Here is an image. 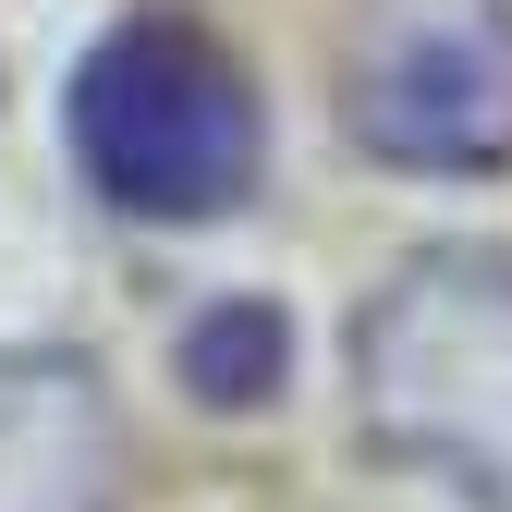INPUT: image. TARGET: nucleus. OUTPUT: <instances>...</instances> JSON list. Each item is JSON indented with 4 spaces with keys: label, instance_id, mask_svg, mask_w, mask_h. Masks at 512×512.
<instances>
[{
    "label": "nucleus",
    "instance_id": "20e7f679",
    "mask_svg": "<svg viewBox=\"0 0 512 512\" xmlns=\"http://www.w3.org/2000/svg\"><path fill=\"white\" fill-rule=\"evenodd\" d=\"M0 512H122V415L86 354L0 342Z\"/></svg>",
    "mask_w": 512,
    "mask_h": 512
},
{
    "label": "nucleus",
    "instance_id": "f257e3e1",
    "mask_svg": "<svg viewBox=\"0 0 512 512\" xmlns=\"http://www.w3.org/2000/svg\"><path fill=\"white\" fill-rule=\"evenodd\" d=\"M354 403L366 439L476 512H512V256L427 244L354 305Z\"/></svg>",
    "mask_w": 512,
    "mask_h": 512
},
{
    "label": "nucleus",
    "instance_id": "7ed1b4c3",
    "mask_svg": "<svg viewBox=\"0 0 512 512\" xmlns=\"http://www.w3.org/2000/svg\"><path fill=\"white\" fill-rule=\"evenodd\" d=\"M342 122L366 159H403V171L512 159V0H391L354 37Z\"/></svg>",
    "mask_w": 512,
    "mask_h": 512
},
{
    "label": "nucleus",
    "instance_id": "f03ea898",
    "mask_svg": "<svg viewBox=\"0 0 512 512\" xmlns=\"http://www.w3.org/2000/svg\"><path fill=\"white\" fill-rule=\"evenodd\" d=\"M61 122H74V171L122 220H220L244 208L256 147H269L244 61L196 13H122L74 61Z\"/></svg>",
    "mask_w": 512,
    "mask_h": 512
},
{
    "label": "nucleus",
    "instance_id": "39448f33",
    "mask_svg": "<svg viewBox=\"0 0 512 512\" xmlns=\"http://www.w3.org/2000/svg\"><path fill=\"white\" fill-rule=\"evenodd\" d=\"M281 378H293V317H281L269 293H220V305H196V330H183V391H196V403L244 415V403H269Z\"/></svg>",
    "mask_w": 512,
    "mask_h": 512
}]
</instances>
